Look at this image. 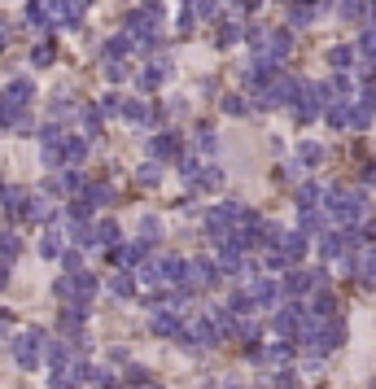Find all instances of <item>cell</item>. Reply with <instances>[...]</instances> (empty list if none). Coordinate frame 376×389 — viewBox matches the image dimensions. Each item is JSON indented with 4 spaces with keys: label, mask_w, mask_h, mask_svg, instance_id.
<instances>
[{
    "label": "cell",
    "mask_w": 376,
    "mask_h": 389,
    "mask_svg": "<svg viewBox=\"0 0 376 389\" xmlns=\"http://www.w3.org/2000/svg\"><path fill=\"white\" fill-rule=\"evenodd\" d=\"M368 210H372L368 192H359V188H341V184L324 188V215H329L337 228H359V223L368 219Z\"/></svg>",
    "instance_id": "6da1fadb"
},
{
    "label": "cell",
    "mask_w": 376,
    "mask_h": 389,
    "mask_svg": "<svg viewBox=\"0 0 376 389\" xmlns=\"http://www.w3.org/2000/svg\"><path fill=\"white\" fill-rule=\"evenodd\" d=\"M48 359V342H44V333L40 328H27V333H18L13 337V363L18 367H40Z\"/></svg>",
    "instance_id": "7a4b0ae2"
},
{
    "label": "cell",
    "mask_w": 376,
    "mask_h": 389,
    "mask_svg": "<svg viewBox=\"0 0 376 389\" xmlns=\"http://www.w3.org/2000/svg\"><path fill=\"white\" fill-rule=\"evenodd\" d=\"M53 293L61 298V302H92V293H96V280H92V275L88 271H66V275H61V280L53 284Z\"/></svg>",
    "instance_id": "3957f363"
},
{
    "label": "cell",
    "mask_w": 376,
    "mask_h": 389,
    "mask_svg": "<svg viewBox=\"0 0 376 389\" xmlns=\"http://www.w3.org/2000/svg\"><path fill=\"white\" fill-rule=\"evenodd\" d=\"M31 96H36L31 79H9L5 92H0V123H9L13 114H22V109L31 105Z\"/></svg>",
    "instance_id": "277c9868"
},
{
    "label": "cell",
    "mask_w": 376,
    "mask_h": 389,
    "mask_svg": "<svg viewBox=\"0 0 376 389\" xmlns=\"http://www.w3.org/2000/svg\"><path fill=\"white\" fill-rule=\"evenodd\" d=\"M319 105H329V92L319 84H298V96H293V119L298 123H310L319 114Z\"/></svg>",
    "instance_id": "5b68a950"
},
{
    "label": "cell",
    "mask_w": 376,
    "mask_h": 389,
    "mask_svg": "<svg viewBox=\"0 0 376 389\" xmlns=\"http://www.w3.org/2000/svg\"><path fill=\"white\" fill-rule=\"evenodd\" d=\"M219 258H188V271H184V284H179V289H188V293H193V289H210V284H215L219 280Z\"/></svg>",
    "instance_id": "8992f818"
},
{
    "label": "cell",
    "mask_w": 376,
    "mask_h": 389,
    "mask_svg": "<svg viewBox=\"0 0 376 389\" xmlns=\"http://www.w3.org/2000/svg\"><path fill=\"white\" fill-rule=\"evenodd\" d=\"M306 315H310V306H298V302H293V306H285V311L276 315V333H280V337H293V342H298V337H302V323H306Z\"/></svg>",
    "instance_id": "52a82bcc"
},
{
    "label": "cell",
    "mask_w": 376,
    "mask_h": 389,
    "mask_svg": "<svg viewBox=\"0 0 376 389\" xmlns=\"http://www.w3.org/2000/svg\"><path fill=\"white\" fill-rule=\"evenodd\" d=\"M285 289L293 298H306L310 289H324V271H306V267H293L289 275H285Z\"/></svg>",
    "instance_id": "ba28073f"
},
{
    "label": "cell",
    "mask_w": 376,
    "mask_h": 389,
    "mask_svg": "<svg viewBox=\"0 0 376 389\" xmlns=\"http://www.w3.org/2000/svg\"><path fill=\"white\" fill-rule=\"evenodd\" d=\"M184 328H188V323L179 319L175 306H158V311H153V333L158 337H184Z\"/></svg>",
    "instance_id": "9c48e42d"
},
{
    "label": "cell",
    "mask_w": 376,
    "mask_h": 389,
    "mask_svg": "<svg viewBox=\"0 0 376 389\" xmlns=\"http://www.w3.org/2000/svg\"><path fill=\"white\" fill-rule=\"evenodd\" d=\"M144 245L149 241H127V245H114V263H119V271H132V267H140L144 263Z\"/></svg>",
    "instance_id": "30bf717a"
},
{
    "label": "cell",
    "mask_w": 376,
    "mask_h": 389,
    "mask_svg": "<svg viewBox=\"0 0 376 389\" xmlns=\"http://www.w3.org/2000/svg\"><path fill=\"white\" fill-rule=\"evenodd\" d=\"M31 197H36V192H27V188H5L0 192V201H5V210L13 219H27L31 215Z\"/></svg>",
    "instance_id": "8fae6325"
},
{
    "label": "cell",
    "mask_w": 376,
    "mask_h": 389,
    "mask_svg": "<svg viewBox=\"0 0 376 389\" xmlns=\"http://www.w3.org/2000/svg\"><path fill=\"white\" fill-rule=\"evenodd\" d=\"M354 275H359V284H363L368 293H376V250H363L354 258Z\"/></svg>",
    "instance_id": "7c38bea8"
},
{
    "label": "cell",
    "mask_w": 376,
    "mask_h": 389,
    "mask_svg": "<svg viewBox=\"0 0 376 389\" xmlns=\"http://www.w3.org/2000/svg\"><path fill=\"white\" fill-rule=\"evenodd\" d=\"M149 153H153V162H171V158L179 153V136H175V132H158V136L149 140Z\"/></svg>",
    "instance_id": "4fadbf2b"
},
{
    "label": "cell",
    "mask_w": 376,
    "mask_h": 389,
    "mask_svg": "<svg viewBox=\"0 0 376 389\" xmlns=\"http://www.w3.org/2000/svg\"><path fill=\"white\" fill-rule=\"evenodd\" d=\"M319 0H293V9H289V26H310L319 18Z\"/></svg>",
    "instance_id": "5bb4252c"
},
{
    "label": "cell",
    "mask_w": 376,
    "mask_h": 389,
    "mask_svg": "<svg viewBox=\"0 0 376 389\" xmlns=\"http://www.w3.org/2000/svg\"><path fill=\"white\" fill-rule=\"evenodd\" d=\"M280 254L289 258V263H302V258H306V232H285Z\"/></svg>",
    "instance_id": "9a60e30c"
},
{
    "label": "cell",
    "mask_w": 376,
    "mask_h": 389,
    "mask_svg": "<svg viewBox=\"0 0 376 389\" xmlns=\"http://www.w3.org/2000/svg\"><path fill=\"white\" fill-rule=\"evenodd\" d=\"M40 254H44V258H61V254H66V236H61L57 228H48V232L40 236Z\"/></svg>",
    "instance_id": "2e32d148"
},
{
    "label": "cell",
    "mask_w": 376,
    "mask_h": 389,
    "mask_svg": "<svg viewBox=\"0 0 376 389\" xmlns=\"http://www.w3.org/2000/svg\"><path fill=\"white\" fill-rule=\"evenodd\" d=\"M368 13H376V0H341V18L346 22H359Z\"/></svg>",
    "instance_id": "e0dca14e"
},
{
    "label": "cell",
    "mask_w": 376,
    "mask_h": 389,
    "mask_svg": "<svg viewBox=\"0 0 376 389\" xmlns=\"http://www.w3.org/2000/svg\"><path fill=\"white\" fill-rule=\"evenodd\" d=\"M101 119H105V109L101 105H88V109H79V123H84V136H101Z\"/></svg>",
    "instance_id": "ac0fdd59"
},
{
    "label": "cell",
    "mask_w": 376,
    "mask_h": 389,
    "mask_svg": "<svg viewBox=\"0 0 376 389\" xmlns=\"http://www.w3.org/2000/svg\"><path fill=\"white\" fill-rule=\"evenodd\" d=\"M324 119H329V127L341 132V127H354V109H346V101H329V114Z\"/></svg>",
    "instance_id": "d6986e66"
},
{
    "label": "cell",
    "mask_w": 376,
    "mask_h": 389,
    "mask_svg": "<svg viewBox=\"0 0 376 389\" xmlns=\"http://www.w3.org/2000/svg\"><path fill=\"white\" fill-rule=\"evenodd\" d=\"M136 284H140V280H136L132 271H119V275L110 280V293H114V298H132V293H136Z\"/></svg>",
    "instance_id": "ffe728a7"
},
{
    "label": "cell",
    "mask_w": 376,
    "mask_h": 389,
    "mask_svg": "<svg viewBox=\"0 0 376 389\" xmlns=\"http://www.w3.org/2000/svg\"><path fill=\"white\" fill-rule=\"evenodd\" d=\"M88 158V136H66V167H79Z\"/></svg>",
    "instance_id": "44dd1931"
},
{
    "label": "cell",
    "mask_w": 376,
    "mask_h": 389,
    "mask_svg": "<svg viewBox=\"0 0 376 389\" xmlns=\"http://www.w3.org/2000/svg\"><path fill=\"white\" fill-rule=\"evenodd\" d=\"M258 363H271V367H285L289 363V346H267V350H254Z\"/></svg>",
    "instance_id": "7402d4cb"
},
{
    "label": "cell",
    "mask_w": 376,
    "mask_h": 389,
    "mask_svg": "<svg viewBox=\"0 0 376 389\" xmlns=\"http://www.w3.org/2000/svg\"><path fill=\"white\" fill-rule=\"evenodd\" d=\"M96 245H123V232H119V223H96Z\"/></svg>",
    "instance_id": "603a6c76"
},
{
    "label": "cell",
    "mask_w": 376,
    "mask_h": 389,
    "mask_svg": "<svg viewBox=\"0 0 376 389\" xmlns=\"http://www.w3.org/2000/svg\"><path fill=\"white\" fill-rule=\"evenodd\" d=\"M324 92H329V101H350V92H354V84H350L346 75H337V79H333V84L324 88Z\"/></svg>",
    "instance_id": "cb8c5ba5"
},
{
    "label": "cell",
    "mask_w": 376,
    "mask_h": 389,
    "mask_svg": "<svg viewBox=\"0 0 376 389\" xmlns=\"http://www.w3.org/2000/svg\"><path fill=\"white\" fill-rule=\"evenodd\" d=\"M319 197H324V188H319V184H302V188H298V206H302V210H315Z\"/></svg>",
    "instance_id": "d4e9b609"
},
{
    "label": "cell",
    "mask_w": 376,
    "mask_h": 389,
    "mask_svg": "<svg viewBox=\"0 0 376 389\" xmlns=\"http://www.w3.org/2000/svg\"><path fill=\"white\" fill-rule=\"evenodd\" d=\"M167 75H171V66H167V61H153V66L144 70V88H158V84H167Z\"/></svg>",
    "instance_id": "484cf974"
},
{
    "label": "cell",
    "mask_w": 376,
    "mask_h": 389,
    "mask_svg": "<svg viewBox=\"0 0 376 389\" xmlns=\"http://www.w3.org/2000/svg\"><path fill=\"white\" fill-rule=\"evenodd\" d=\"M123 119H132V123H149V105H144V101H123Z\"/></svg>",
    "instance_id": "4316f807"
},
{
    "label": "cell",
    "mask_w": 376,
    "mask_h": 389,
    "mask_svg": "<svg viewBox=\"0 0 376 389\" xmlns=\"http://www.w3.org/2000/svg\"><path fill=\"white\" fill-rule=\"evenodd\" d=\"M350 57H354V48H346V44H337L333 53H329V66H333V70H346V66H350Z\"/></svg>",
    "instance_id": "83f0119b"
},
{
    "label": "cell",
    "mask_w": 376,
    "mask_h": 389,
    "mask_svg": "<svg viewBox=\"0 0 376 389\" xmlns=\"http://www.w3.org/2000/svg\"><path fill=\"white\" fill-rule=\"evenodd\" d=\"M53 57H57V53H53V44H40L36 53H31V66H40V70H48V66H53Z\"/></svg>",
    "instance_id": "f1b7e54d"
},
{
    "label": "cell",
    "mask_w": 376,
    "mask_h": 389,
    "mask_svg": "<svg viewBox=\"0 0 376 389\" xmlns=\"http://www.w3.org/2000/svg\"><path fill=\"white\" fill-rule=\"evenodd\" d=\"M298 158L306 162V167H315V162L324 158V149H319V144H315V140H306V144H298Z\"/></svg>",
    "instance_id": "f546056e"
},
{
    "label": "cell",
    "mask_w": 376,
    "mask_h": 389,
    "mask_svg": "<svg viewBox=\"0 0 376 389\" xmlns=\"http://www.w3.org/2000/svg\"><path fill=\"white\" fill-rule=\"evenodd\" d=\"M315 315H337V298L333 293H315V306H310Z\"/></svg>",
    "instance_id": "4dcf8cb0"
},
{
    "label": "cell",
    "mask_w": 376,
    "mask_h": 389,
    "mask_svg": "<svg viewBox=\"0 0 376 389\" xmlns=\"http://www.w3.org/2000/svg\"><path fill=\"white\" fill-rule=\"evenodd\" d=\"M84 197H88L92 206H110V197H114V192H110L105 184H92V188H84Z\"/></svg>",
    "instance_id": "1f68e13d"
},
{
    "label": "cell",
    "mask_w": 376,
    "mask_h": 389,
    "mask_svg": "<svg viewBox=\"0 0 376 389\" xmlns=\"http://www.w3.org/2000/svg\"><path fill=\"white\" fill-rule=\"evenodd\" d=\"M105 75L114 79V84H123V79H127V61H123V57H110V61H105Z\"/></svg>",
    "instance_id": "d6a6232c"
},
{
    "label": "cell",
    "mask_w": 376,
    "mask_h": 389,
    "mask_svg": "<svg viewBox=\"0 0 376 389\" xmlns=\"http://www.w3.org/2000/svg\"><path fill=\"white\" fill-rule=\"evenodd\" d=\"M48 215H53V210H48V197H44V192H36V197H31V215H27V219H48Z\"/></svg>",
    "instance_id": "836d02e7"
},
{
    "label": "cell",
    "mask_w": 376,
    "mask_h": 389,
    "mask_svg": "<svg viewBox=\"0 0 376 389\" xmlns=\"http://www.w3.org/2000/svg\"><path fill=\"white\" fill-rule=\"evenodd\" d=\"M197 149H202V153H215V149H219V140H215L210 127H197Z\"/></svg>",
    "instance_id": "e575fe53"
},
{
    "label": "cell",
    "mask_w": 376,
    "mask_h": 389,
    "mask_svg": "<svg viewBox=\"0 0 376 389\" xmlns=\"http://www.w3.org/2000/svg\"><path fill=\"white\" fill-rule=\"evenodd\" d=\"M0 258H18V236H9V232H0Z\"/></svg>",
    "instance_id": "d590c367"
},
{
    "label": "cell",
    "mask_w": 376,
    "mask_h": 389,
    "mask_svg": "<svg viewBox=\"0 0 376 389\" xmlns=\"http://www.w3.org/2000/svg\"><path fill=\"white\" fill-rule=\"evenodd\" d=\"M302 232H306V236H310V232H324V223H319L315 210H302Z\"/></svg>",
    "instance_id": "8d00e7d4"
},
{
    "label": "cell",
    "mask_w": 376,
    "mask_h": 389,
    "mask_svg": "<svg viewBox=\"0 0 376 389\" xmlns=\"http://www.w3.org/2000/svg\"><path fill=\"white\" fill-rule=\"evenodd\" d=\"M236 40H241V26L236 22H223L219 26V44H236Z\"/></svg>",
    "instance_id": "74e56055"
},
{
    "label": "cell",
    "mask_w": 376,
    "mask_h": 389,
    "mask_svg": "<svg viewBox=\"0 0 376 389\" xmlns=\"http://www.w3.org/2000/svg\"><path fill=\"white\" fill-rule=\"evenodd\" d=\"M119 389H162V385H153V381H144V376H127Z\"/></svg>",
    "instance_id": "f35d334b"
},
{
    "label": "cell",
    "mask_w": 376,
    "mask_h": 389,
    "mask_svg": "<svg viewBox=\"0 0 376 389\" xmlns=\"http://www.w3.org/2000/svg\"><path fill=\"white\" fill-rule=\"evenodd\" d=\"M215 5H219V0H193V13H197V18H210Z\"/></svg>",
    "instance_id": "ab89813d"
},
{
    "label": "cell",
    "mask_w": 376,
    "mask_h": 389,
    "mask_svg": "<svg viewBox=\"0 0 376 389\" xmlns=\"http://www.w3.org/2000/svg\"><path fill=\"white\" fill-rule=\"evenodd\" d=\"M223 109H227V114H245V101H241V96H223Z\"/></svg>",
    "instance_id": "60d3db41"
},
{
    "label": "cell",
    "mask_w": 376,
    "mask_h": 389,
    "mask_svg": "<svg viewBox=\"0 0 376 389\" xmlns=\"http://www.w3.org/2000/svg\"><path fill=\"white\" fill-rule=\"evenodd\" d=\"M158 175H162V167H158V162H149V167L140 171V180H144V184H158Z\"/></svg>",
    "instance_id": "b9f144b4"
},
{
    "label": "cell",
    "mask_w": 376,
    "mask_h": 389,
    "mask_svg": "<svg viewBox=\"0 0 376 389\" xmlns=\"http://www.w3.org/2000/svg\"><path fill=\"white\" fill-rule=\"evenodd\" d=\"M298 385V376H293V372H276V389H293Z\"/></svg>",
    "instance_id": "7bdbcfd3"
},
{
    "label": "cell",
    "mask_w": 376,
    "mask_h": 389,
    "mask_svg": "<svg viewBox=\"0 0 376 389\" xmlns=\"http://www.w3.org/2000/svg\"><path fill=\"white\" fill-rule=\"evenodd\" d=\"M319 367H324V359H306V363H302V372H306V376H315Z\"/></svg>",
    "instance_id": "ee69618b"
},
{
    "label": "cell",
    "mask_w": 376,
    "mask_h": 389,
    "mask_svg": "<svg viewBox=\"0 0 376 389\" xmlns=\"http://www.w3.org/2000/svg\"><path fill=\"white\" fill-rule=\"evenodd\" d=\"M5 280H9V263L0 258V289H5Z\"/></svg>",
    "instance_id": "f6af8a7d"
},
{
    "label": "cell",
    "mask_w": 376,
    "mask_h": 389,
    "mask_svg": "<svg viewBox=\"0 0 376 389\" xmlns=\"http://www.w3.org/2000/svg\"><path fill=\"white\" fill-rule=\"evenodd\" d=\"M5 44H9V31H5V26H0V48H5Z\"/></svg>",
    "instance_id": "bcb514c9"
}]
</instances>
